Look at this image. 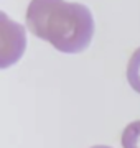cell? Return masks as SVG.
Returning a JSON list of instances; mask_svg holds the SVG:
<instances>
[{"label":"cell","instance_id":"1","mask_svg":"<svg viewBox=\"0 0 140 148\" xmlns=\"http://www.w3.org/2000/svg\"><path fill=\"white\" fill-rule=\"evenodd\" d=\"M27 27L61 53L84 51L94 35V18L86 5L66 0H32Z\"/></svg>","mask_w":140,"mask_h":148},{"label":"cell","instance_id":"2","mask_svg":"<svg viewBox=\"0 0 140 148\" xmlns=\"http://www.w3.org/2000/svg\"><path fill=\"white\" fill-rule=\"evenodd\" d=\"M25 49V28L0 13V68L16 63Z\"/></svg>","mask_w":140,"mask_h":148},{"label":"cell","instance_id":"3","mask_svg":"<svg viewBox=\"0 0 140 148\" xmlns=\"http://www.w3.org/2000/svg\"><path fill=\"white\" fill-rule=\"evenodd\" d=\"M127 81L130 87L140 94V48L132 54L127 66Z\"/></svg>","mask_w":140,"mask_h":148},{"label":"cell","instance_id":"4","mask_svg":"<svg viewBox=\"0 0 140 148\" xmlns=\"http://www.w3.org/2000/svg\"><path fill=\"white\" fill-rule=\"evenodd\" d=\"M122 147L140 148V120L132 122L125 127L124 133H122Z\"/></svg>","mask_w":140,"mask_h":148},{"label":"cell","instance_id":"5","mask_svg":"<svg viewBox=\"0 0 140 148\" xmlns=\"http://www.w3.org/2000/svg\"><path fill=\"white\" fill-rule=\"evenodd\" d=\"M92 148H110V147H106V145H96V147H92Z\"/></svg>","mask_w":140,"mask_h":148}]
</instances>
